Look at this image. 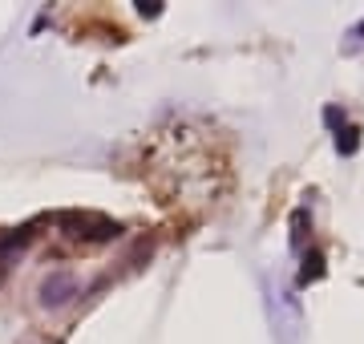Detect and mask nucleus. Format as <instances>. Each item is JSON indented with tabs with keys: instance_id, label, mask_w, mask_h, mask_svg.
Returning a JSON list of instances; mask_svg holds the SVG:
<instances>
[{
	"instance_id": "nucleus-1",
	"label": "nucleus",
	"mask_w": 364,
	"mask_h": 344,
	"mask_svg": "<svg viewBox=\"0 0 364 344\" xmlns=\"http://www.w3.org/2000/svg\"><path fill=\"white\" fill-rule=\"evenodd\" d=\"M73 296H77L73 276H65V272H53V276L45 279V300H49V304H69Z\"/></svg>"
}]
</instances>
